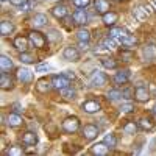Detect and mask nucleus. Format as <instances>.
I'll list each match as a JSON object with an SVG mask.
<instances>
[{
  "mask_svg": "<svg viewBox=\"0 0 156 156\" xmlns=\"http://www.w3.org/2000/svg\"><path fill=\"white\" fill-rule=\"evenodd\" d=\"M19 59L23 64H34V61H36V58L31 53H27V51H22V53L19 55Z\"/></svg>",
  "mask_w": 156,
  "mask_h": 156,
  "instance_id": "obj_34",
  "label": "nucleus"
},
{
  "mask_svg": "<svg viewBox=\"0 0 156 156\" xmlns=\"http://www.w3.org/2000/svg\"><path fill=\"white\" fill-rule=\"evenodd\" d=\"M47 34H48L47 39H50V41H53V42L61 41V34H59V31H56V30H48Z\"/></svg>",
  "mask_w": 156,
  "mask_h": 156,
  "instance_id": "obj_39",
  "label": "nucleus"
},
{
  "mask_svg": "<svg viewBox=\"0 0 156 156\" xmlns=\"http://www.w3.org/2000/svg\"><path fill=\"white\" fill-rule=\"evenodd\" d=\"M31 25L34 28H41V27H44V25H47V16L45 14H42V12H37V14H34L33 17H31Z\"/></svg>",
  "mask_w": 156,
  "mask_h": 156,
  "instance_id": "obj_18",
  "label": "nucleus"
},
{
  "mask_svg": "<svg viewBox=\"0 0 156 156\" xmlns=\"http://www.w3.org/2000/svg\"><path fill=\"white\" fill-rule=\"evenodd\" d=\"M28 39H30L31 45L36 47V48H44L45 44H47V37L41 31H36V30H31L28 33Z\"/></svg>",
  "mask_w": 156,
  "mask_h": 156,
  "instance_id": "obj_2",
  "label": "nucleus"
},
{
  "mask_svg": "<svg viewBox=\"0 0 156 156\" xmlns=\"http://www.w3.org/2000/svg\"><path fill=\"white\" fill-rule=\"evenodd\" d=\"M106 95H108V98H109V100L115 101V100H120V98L123 97V92H122L120 89H109Z\"/></svg>",
  "mask_w": 156,
  "mask_h": 156,
  "instance_id": "obj_33",
  "label": "nucleus"
},
{
  "mask_svg": "<svg viewBox=\"0 0 156 156\" xmlns=\"http://www.w3.org/2000/svg\"><path fill=\"white\" fill-rule=\"evenodd\" d=\"M151 5H153V8L156 9V0H153V2H151Z\"/></svg>",
  "mask_w": 156,
  "mask_h": 156,
  "instance_id": "obj_49",
  "label": "nucleus"
},
{
  "mask_svg": "<svg viewBox=\"0 0 156 156\" xmlns=\"http://www.w3.org/2000/svg\"><path fill=\"white\" fill-rule=\"evenodd\" d=\"M94 51H95V55H101V56H106V55H109V48L108 47H105V45H97L95 48H94Z\"/></svg>",
  "mask_w": 156,
  "mask_h": 156,
  "instance_id": "obj_38",
  "label": "nucleus"
},
{
  "mask_svg": "<svg viewBox=\"0 0 156 156\" xmlns=\"http://www.w3.org/2000/svg\"><path fill=\"white\" fill-rule=\"evenodd\" d=\"M34 5H36V2H34V0H27V2H25L20 8V11H23V12H28V11H31L33 8H34Z\"/></svg>",
  "mask_w": 156,
  "mask_h": 156,
  "instance_id": "obj_40",
  "label": "nucleus"
},
{
  "mask_svg": "<svg viewBox=\"0 0 156 156\" xmlns=\"http://www.w3.org/2000/svg\"><path fill=\"white\" fill-rule=\"evenodd\" d=\"M28 42H30V39H28V37L17 36V37H14V41H12V45H14V48H17L20 53H22V51H27V48H28Z\"/></svg>",
  "mask_w": 156,
  "mask_h": 156,
  "instance_id": "obj_14",
  "label": "nucleus"
},
{
  "mask_svg": "<svg viewBox=\"0 0 156 156\" xmlns=\"http://www.w3.org/2000/svg\"><path fill=\"white\" fill-rule=\"evenodd\" d=\"M78 47H80L81 50H84V51H86V50L89 48V42H84V41H80V44H78Z\"/></svg>",
  "mask_w": 156,
  "mask_h": 156,
  "instance_id": "obj_46",
  "label": "nucleus"
},
{
  "mask_svg": "<svg viewBox=\"0 0 156 156\" xmlns=\"http://www.w3.org/2000/svg\"><path fill=\"white\" fill-rule=\"evenodd\" d=\"M115 2H123V0H115Z\"/></svg>",
  "mask_w": 156,
  "mask_h": 156,
  "instance_id": "obj_51",
  "label": "nucleus"
},
{
  "mask_svg": "<svg viewBox=\"0 0 156 156\" xmlns=\"http://www.w3.org/2000/svg\"><path fill=\"white\" fill-rule=\"evenodd\" d=\"M64 75H66L69 80H75V73L72 70H66V72H64Z\"/></svg>",
  "mask_w": 156,
  "mask_h": 156,
  "instance_id": "obj_47",
  "label": "nucleus"
},
{
  "mask_svg": "<svg viewBox=\"0 0 156 156\" xmlns=\"http://www.w3.org/2000/svg\"><path fill=\"white\" fill-rule=\"evenodd\" d=\"M12 86H14L12 76L9 73H6V72L0 73V87H2L3 90H9V89H12Z\"/></svg>",
  "mask_w": 156,
  "mask_h": 156,
  "instance_id": "obj_12",
  "label": "nucleus"
},
{
  "mask_svg": "<svg viewBox=\"0 0 156 156\" xmlns=\"http://www.w3.org/2000/svg\"><path fill=\"white\" fill-rule=\"evenodd\" d=\"M136 44H137V39H136V36L131 34V33L120 39V45H123V47H126V48H131V47H134Z\"/></svg>",
  "mask_w": 156,
  "mask_h": 156,
  "instance_id": "obj_27",
  "label": "nucleus"
},
{
  "mask_svg": "<svg viewBox=\"0 0 156 156\" xmlns=\"http://www.w3.org/2000/svg\"><path fill=\"white\" fill-rule=\"evenodd\" d=\"M14 31V23L9 20H2L0 22V34L2 36H9Z\"/></svg>",
  "mask_w": 156,
  "mask_h": 156,
  "instance_id": "obj_24",
  "label": "nucleus"
},
{
  "mask_svg": "<svg viewBox=\"0 0 156 156\" xmlns=\"http://www.w3.org/2000/svg\"><path fill=\"white\" fill-rule=\"evenodd\" d=\"M117 19H119V16H117V12H114V11H108L105 14H101V22L105 23L106 27H114Z\"/></svg>",
  "mask_w": 156,
  "mask_h": 156,
  "instance_id": "obj_15",
  "label": "nucleus"
},
{
  "mask_svg": "<svg viewBox=\"0 0 156 156\" xmlns=\"http://www.w3.org/2000/svg\"><path fill=\"white\" fill-rule=\"evenodd\" d=\"M92 0H72V3L76 6V8H87L90 5Z\"/></svg>",
  "mask_w": 156,
  "mask_h": 156,
  "instance_id": "obj_41",
  "label": "nucleus"
},
{
  "mask_svg": "<svg viewBox=\"0 0 156 156\" xmlns=\"http://www.w3.org/2000/svg\"><path fill=\"white\" fill-rule=\"evenodd\" d=\"M111 8H109V2L108 0H95V11L100 12V14H105L108 12Z\"/></svg>",
  "mask_w": 156,
  "mask_h": 156,
  "instance_id": "obj_29",
  "label": "nucleus"
},
{
  "mask_svg": "<svg viewBox=\"0 0 156 156\" xmlns=\"http://www.w3.org/2000/svg\"><path fill=\"white\" fill-rule=\"evenodd\" d=\"M142 55H144L145 61H154L156 59V45L154 44H147L142 48Z\"/></svg>",
  "mask_w": 156,
  "mask_h": 156,
  "instance_id": "obj_17",
  "label": "nucleus"
},
{
  "mask_svg": "<svg viewBox=\"0 0 156 156\" xmlns=\"http://www.w3.org/2000/svg\"><path fill=\"white\" fill-rule=\"evenodd\" d=\"M51 14H53V17H56V19H64L69 14V9L64 3H59V5L51 8Z\"/></svg>",
  "mask_w": 156,
  "mask_h": 156,
  "instance_id": "obj_16",
  "label": "nucleus"
},
{
  "mask_svg": "<svg viewBox=\"0 0 156 156\" xmlns=\"http://www.w3.org/2000/svg\"><path fill=\"white\" fill-rule=\"evenodd\" d=\"M61 95L66 98V100H75L76 98V90L75 89H72L70 86H67V87H64V89H61Z\"/></svg>",
  "mask_w": 156,
  "mask_h": 156,
  "instance_id": "obj_30",
  "label": "nucleus"
},
{
  "mask_svg": "<svg viewBox=\"0 0 156 156\" xmlns=\"http://www.w3.org/2000/svg\"><path fill=\"white\" fill-rule=\"evenodd\" d=\"M70 84V80L64 75V73H61V75H53L51 76V86H53L55 89H58V90H61V89H64V87H67Z\"/></svg>",
  "mask_w": 156,
  "mask_h": 156,
  "instance_id": "obj_7",
  "label": "nucleus"
},
{
  "mask_svg": "<svg viewBox=\"0 0 156 156\" xmlns=\"http://www.w3.org/2000/svg\"><path fill=\"white\" fill-rule=\"evenodd\" d=\"M109 147L105 144V142H98V144H95V145H92V154H97V156H106L108 153H109Z\"/></svg>",
  "mask_w": 156,
  "mask_h": 156,
  "instance_id": "obj_20",
  "label": "nucleus"
},
{
  "mask_svg": "<svg viewBox=\"0 0 156 156\" xmlns=\"http://www.w3.org/2000/svg\"><path fill=\"white\" fill-rule=\"evenodd\" d=\"M27 0H9V3L12 5V6H22Z\"/></svg>",
  "mask_w": 156,
  "mask_h": 156,
  "instance_id": "obj_45",
  "label": "nucleus"
},
{
  "mask_svg": "<svg viewBox=\"0 0 156 156\" xmlns=\"http://www.w3.org/2000/svg\"><path fill=\"white\" fill-rule=\"evenodd\" d=\"M137 125H139L140 129H144V131H153L154 126H156L151 117H142V119H139Z\"/></svg>",
  "mask_w": 156,
  "mask_h": 156,
  "instance_id": "obj_19",
  "label": "nucleus"
},
{
  "mask_svg": "<svg viewBox=\"0 0 156 156\" xmlns=\"http://www.w3.org/2000/svg\"><path fill=\"white\" fill-rule=\"evenodd\" d=\"M22 142L25 145H36L39 142V137L34 131H27V133L22 134Z\"/></svg>",
  "mask_w": 156,
  "mask_h": 156,
  "instance_id": "obj_21",
  "label": "nucleus"
},
{
  "mask_svg": "<svg viewBox=\"0 0 156 156\" xmlns=\"http://www.w3.org/2000/svg\"><path fill=\"white\" fill-rule=\"evenodd\" d=\"M137 128H139V125L137 123H134V122H126L125 125H123V133H126V134H136L137 133Z\"/></svg>",
  "mask_w": 156,
  "mask_h": 156,
  "instance_id": "obj_31",
  "label": "nucleus"
},
{
  "mask_svg": "<svg viewBox=\"0 0 156 156\" xmlns=\"http://www.w3.org/2000/svg\"><path fill=\"white\" fill-rule=\"evenodd\" d=\"M134 98L139 101V103H145L150 100V92H148V89L145 86H142L139 84L136 89H134Z\"/></svg>",
  "mask_w": 156,
  "mask_h": 156,
  "instance_id": "obj_9",
  "label": "nucleus"
},
{
  "mask_svg": "<svg viewBox=\"0 0 156 156\" xmlns=\"http://www.w3.org/2000/svg\"><path fill=\"white\" fill-rule=\"evenodd\" d=\"M128 81H129V72L128 70H120L114 75L115 84H128Z\"/></svg>",
  "mask_w": 156,
  "mask_h": 156,
  "instance_id": "obj_23",
  "label": "nucleus"
},
{
  "mask_svg": "<svg viewBox=\"0 0 156 156\" xmlns=\"http://www.w3.org/2000/svg\"><path fill=\"white\" fill-rule=\"evenodd\" d=\"M108 81V76L105 72H100V70H94L92 75L89 78V83L90 86H95V87H100V86H105Z\"/></svg>",
  "mask_w": 156,
  "mask_h": 156,
  "instance_id": "obj_5",
  "label": "nucleus"
},
{
  "mask_svg": "<svg viewBox=\"0 0 156 156\" xmlns=\"http://www.w3.org/2000/svg\"><path fill=\"white\" fill-rule=\"evenodd\" d=\"M33 78H34V75H33L31 70L25 69V67L17 69V80H19L20 83H31Z\"/></svg>",
  "mask_w": 156,
  "mask_h": 156,
  "instance_id": "obj_11",
  "label": "nucleus"
},
{
  "mask_svg": "<svg viewBox=\"0 0 156 156\" xmlns=\"http://www.w3.org/2000/svg\"><path fill=\"white\" fill-rule=\"evenodd\" d=\"M62 129L66 131L67 134H73L76 133L78 129H80V119L75 115H70V117H66V119L62 120Z\"/></svg>",
  "mask_w": 156,
  "mask_h": 156,
  "instance_id": "obj_1",
  "label": "nucleus"
},
{
  "mask_svg": "<svg viewBox=\"0 0 156 156\" xmlns=\"http://www.w3.org/2000/svg\"><path fill=\"white\" fill-rule=\"evenodd\" d=\"M151 148H153V150L156 148V139H153V142H151Z\"/></svg>",
  "mask_w": 156,
  "mask_h": 156,
  "instance_id": "obj_48",
  "label": "nucleus"
},
{
  "mask_svg": "<svg viewBox=\"0 0 156 156\" xmlns=\"http://www.w3.org/2000/svg\"><path fill=\"white\" fill-rule=\"evenodd\" d=\"M153 114L156 115V103H154V106H153Z\"/></svg>",
  "mask_w": 156,
  "mask_h": 156,
  "instance_id": "obj_50",
  "label": "nucleus"
},
{
  "mask_svg": "<svg viewBox=\"0 0 156 156\" xmlns=\"http://www.w3.org/2000/svg\"><path fill=\"white\" fill-rule=\"evenodd\" d=\"M136 108H134V105L133 103H123V105L120 106V111L122 112H125V114H128V112H133Z\"/></svg>",
  "mask_w": 156,
  "mask_h": 156,
  "instance_id": "obj_42",
  "label": "nucleus"
},
{
  "mask_svg": "<svg viewBox=\"0 0 156 156\" xmlns=\"http://www.w3.org/2000/svg\"><path fill=\"white\" fill-rule=\"evenodd\" d=\"M81 109L87 114H97L101 109V106H100V103L97 100H86L81 105Z\"/></svg>",
  "mask_w": 156,
  "mask_h": 156,
  "instance_id": "obj_10",
  "label": "nucleus"
},
{
  "mask_svg": "<svg viewBox=\"0 0 156 156\" xmlns=\"http://www.w3.org/2000/svg\"><path fill=\"white\" fill-rule=\"evenodd\" d=\"M122 92H123V98H131V97H134V90H131V89H123Z\"/></svg>",
  "mask_w": 156,
  "mask_h": 156,
  "instance_id": "obj_43",
  "label": "nucleus"
},
{
  "mask_svg": "<svg viewBox=\"0 0 156 156\" xmlns=\"http://www.w3.org/2000/svg\"><path fill=\"white\" fill-rule=\"evenodd\" d=\"M5 154H6V156H22V154H23V150H22V147L12 145V147H9V148L5 151Z\"/></svg>",
  "mask_w": 156,
  "mask_h": 156,
  "instance_id": "obj_37",
  "label": "nucleus"
},
{
  "mask_svg": "<svg viewBox=\"0 0 156 156\" xmlns=\"http://www.w3.org/2000/svg\"><path fill=\"white\" fill-rule=\"evenodd\" d=\"M62 58L69 61V62H76V61H80V50H78L76 47H66L62 51Z\"/></svg>",
  "mask_w": 156,
  "mask_h": 156,
  "instance_id": "obj_6",
  "label": "nucleus"
},
{
  "mask_svg": "<svg viewBox=\"0 0 156 156\" xmlns=\"http://www.w3.org/2000/svg\"><path fill=\"white\" fill-rule=\"evenodd\" d=\"M76 37H78V41L89 42V41H90V31L86 30V28H81V30H78V31H76Z\"/></svg>",
  "mask_w": 156,
  "mask_h": 156,
  "instance_id": "obj_35",
  "label": "nucleus"
},
{
  "mask_svg": "<svg viewBox=\"0 0 156 156\" xmlns=\"http://www.w3.org/2000/svg\"><path fill=\"white\" fill-rule=\"evenodd\" d=\"M50 69L48 64H39V66H36V72H47Z\"/></svg>",
  "mask_w": 156,
  "mask_h": 156,
  "instance_id": "obj_44",
  "label": "nucleus"
},
{
  "mask_svg": "<svg viewBox=\"0 0 156 156\" xmlns=\"http://www.w3.org/2000/svg\"><path fill=\"white\" fill-rule=\"evenodd\" d=\"M6 123L9 126H12V128H17V126H20L23 123V120H22V117L19 115V112H11L6 117Z\"/></svg>",
  "mask_w": 156,
  "mask_h": 156,
  "instance_id": "obj_22",
  "label": "nucleus"
},
{
  "mask_svg": "<svg viewBox=\"0 0 156 156\" xmlns=\"http://www.w3.org/2000/svg\"><path fill=\"white\" fill-rule=\"evenodd\" d=\"M2 2H5V0H2Z\"/></svg>",
  "mask_w": 156,
  "mask_h": 156,
  "instance_id": "obj_52",
  "label": "nucleus"
},
{
  "mask_svg": "<svg viewBox=\"0 0 156 156\" xmlns=\"http://www.w3.org/2000/svg\"><path fill=\"white\" fill-rule=\"evenodd\" d=\"M50 87H53L51 86V81L48 80V78H39V80L36 81V90L37 92H41V94H45L50 90Z\"/></svg>",
  "mask_w": 156,
  "mask_h": 156,
  "instance_id": "obj_13",
  "label": "nucleus"
},
{
  "mask_svg": "<svg viewBox=\"0 0 156 156\" xmlns=\"http://www.w3.org/2000/svg\"><path fill=\"white\" fill-rule=\"evenodd\" d=\"M105 47H108L109 50H112V48H115V47H119L120 45V42L117 41V39H114V37H111V36H108V37H105L103 39V42H101Z\"/></svg>",
  "mask_w": 156,
  "mask_h": 156,
  "instance_id": "obj_32",
  "label": "nucleus"
},
{
  "mask_svg": "<svg viewBox=\"0 0 156 156\" xmlns=\"http://www.w3.org/2000/svg\"><path fill=\"white\" fill-rule=\"evenodd\" d=\"M103 142L109 147V148H115V145H117V137H115V134H106L105 136V139H103Z\"/></svg>",
  "mask_w": 156,
  "mask_h": 156,
  "instance_id": "obj_36",
  "label": "nucleus"
},
{
  "mask_svg": "<svg viewBox=\"0 0 156 156\" xmlns=\"http://www.w3.org/2000/svg\"><path fill=\"white\" fill-rule=\"evenodd\" d=\"M72 19L76 25H86L89 22V16H87V12L84 8H78L73 14H72Z\"/></svg>",
  "mask_w": 156,
  "mask_h": 156,
  "instance_id": "obj_8",
  "label": "nucleus"
},
{
  "mask_svg": "<svg viewBox=\"0 0 156 156\" xmlns=\"http://www.w3.org/2000/svg\"><path fill=\"white\" fill-rule=\"evenodd\" d=\"M133 16L137 22H144L148 16H151V6L150 5H137L133 9Z\"/></svg>",
  "mask_w": 156,
  "mask_h": 156,
  "instance_id": "obj_3",
  "label": "nucleus"
},
{
  "mask_svg": "<svg viewBox=\"0 0 156 156\" xmlns=\"http://www.w3.org/2000/svg\"><path fill=\"white\" fill-rule=\"evenodd\" d=\"M98 133H100V128H98L97 125H94V123H86V125L81 128V134H83V137H84L86 140H94V139H97Z\"/></svg>",
  "mask_w": 156,
  "mask_h": 156,
  "instance_id": "obj_4",
  "label": "nucleus"
},
{
  "mask_svg": "<svg viewBox=\"0 0 156 156\" xmlns=\"http://www.w3.org/2000/svg\"><path fill=\"white\" fill-rule=\"evenodd\" d=\"M12 69V61L9 56L6 55H2V58H0V70L2 72H9Z\"/></svg>",
  "mask_w": 156,
  "mask_h": 156,
  "instance_id": "obj_28",
  "label": "nucleus"
},
{
  "mask_svg": "<svg viewBox=\"0 0 156 156\" xmlns=\"http://www.w3.org/2000/svg\"><path fill=\"white\" fill-rule=\"evenodd\" d=\"M100 62H101V66L105 67V69H109V70L117 69V61H115L112 56H109V55H106V56H101Z\"/></svg>",
  "mask_w": 156,
  "mask_h": 156,
  "instance_id": "obj_26",
  "label": "nucleus"
},
{
  "mask_svg": "<svg viewBox=\"0 0 156 156\" xmlns=\"http://www.w3.org/2000/svg\"><path fill=\"white\" fill-rule=\"evenodd\" d=\"M126 34H129V33H128V30L120 28V27H112V28L109 30V34H108V36H111V37L117 39V41L120 42V39H122V37H125Z\"/></svg>",
  "mask_w": 156,
  "mask_h": 156,
  "instance_id": "obj_25",
  "label": "nucleus"
}]
</instances>
